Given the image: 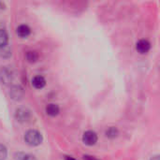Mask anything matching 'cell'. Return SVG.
<instances>
[{
  "mask_svg": "<svg viewBox=\"0 0 160 160\" xmlns=\"http://www.w3.org/2000/svg\"><path fill=\"white\" fill-rule=\"evenodd\" d=\"M42 141V134L36 129H29L24 133V142L30 146H38Z\"/></svg>",
  "mask_w": 160,
  "mask_h": 160,
  "instance_id": "1",
  "label": "cell"
},
{
  "mask_svg": "<svg viewBox=\"0 0 160 160\" xmlns=\"http://www.w3.org/2000/svg\"><path fill=\"white\" fill-rule=\"evenodd\" d=\"M14 80V71L9 67H3L0 69V82L9 85Z\"/></svg>",
  "mask_w": 160,
  "mask_h": 160,
  "instance_id": "2",
  "label": "cell"
},
{
  "mask_svg": "<svg viewBox=\"0 0 160 160\" xmlns=\"http://www.w3.org/2000/svg\"><path fill=\"white\" fill-rule=\"evenodd\" d=\"M15 119L20 123H27L31 119V111L27 108H19L15 112Z\"/></svg>",
  "mask_w": 160,
  "mask_h": 160,
  "instance_id": "3",
  "label": "cell"
},
{
  "mask_svg": "<svg viewBox=\"0 0 160 160\" xmlns=\"http://www.w3.org/2000/svg\"><path fill=\"white\" fill-rule=\"evenodd\" d=\"M98 141V136L94 130H87L82 135V142L87 146H94Z\"/></svg>",
  "mask_w": 160,
  "mask_h": 160,
  "instance_id": "4",
  "label": "cell"
},
{
  "mask_svg": "<svg viewBox=\"0 0 160 160\" xmlns=\"http://www.w3.org/2000/svg\"><path fill=\"white\" fill-rule=\"evenodd\" d=\"M9 96L13 100H21L24 97V90L21 85H12L9 90Z\"/></svg>",
  "mask_w": 160,
  "mask_h": 160,
  "instance_id": "5",
  "label": "cell"
},
{
  "mask_svg": "<svg viewBox=\"0 0 160 160\" xmlns=\"http://www.w3.org/2000/svg\"><path fill=\"white\" fill-rule=\"evenodd\" d=\"M150 49H151V43L149 40H147L145 38L140 39L136 43V50L142 54L147 53L150 51Z\"/></svg>",
  "mask_w": 160,
  "mask_h": 160,
  "instance_id": "6",
  "label": "cell"
},
{
  "mask_svg": "<svg viewBox=\"0 0 160 160\" xmlns=\"http://www.w3.org/2000/svg\"><path fill=\"white\" fill-rule=\"evenodd\" d=\"M32 85L36 88V89H42L45 87L46 85V79L41 76V75H36L33 77L32 79Z\"/></svg>",
  "mask_w": 160,
  "mask_h": 160,
  "instance_id": "7",
  "label": "cell"
},
{
  "mask_svg": "<svg viewBox=\"0 0 160 160\" xmlns=\"http://www.w3.org/2000/svg\"><path fill=\"white\" fill-rule=\"evenodd\" d=\"M46 113L51 117H55L60 112V107L55 103H49L45 108Z\"/></svg>",
  "mask_w": 160,
  "mask_h": 160,
  "instance_id": "8",
  "label": "cell"
},
{
  "mask_svg": "<svg viewBox=\"0 0 160 160\" xmlns=\"http://www.w3.org/2000/svg\"><path fill=\"white\" fill-rule=\"evenodd\" d=\"M16 34L20 38H27L31 34V28L27 24H20L16 28Z\"/></svg>",
  "mask_w": 160,
  "mask_h": 160,
  "instance_id": "9",
  "label": "cell"
},
{
  "mask_svg": "<svg viewBox=\"0 0 160 160\" xmlns=\"http://www.w3.org/2000/svg\"><path fill=\"white\" fill-rule=\"evenodd\" d=\"M8 44V35L6 29L0 28V49L7 47Z\"/></svg>",
  "mask_w": 160,
  "mask_h": 160,
  "instance_id": "10",
  "label": "cell"
},
{
  "mask_svg": "<svg viewBox=\"0 0 160 160\" xmlns=\"http://www.w3.org/2000/svg\"><path fill=\"white\" fill-rule=\"evenodd\" d=\"M118 135H119V130H118V128H115V127H110V128H108L106 129V131H105V136H106L108 139H111V140L117 138Z\"/></svg>",
  "mask_w": 160,
  "mask_h": 160,
  "instance_id": "11",
  "label": "cell"
},
{
  "mask_svg": "<svg viewBox=\"0 0 160 160\" xmlns=\"http://www.w3.org/2000/svg\"><path fill=\"white\" fill-rule=\"evenodd\" d=\"M25 58L29 63H36L38 60L39 55L36 51H27L25 52Z\"/></svg>",
  "mask_w": 160,
  "mask_h": 160,
  "instance_id": "12",
  "label": "cell"
},
{
  "mask_svg": "<svg viewBox=\"0 0 160 160\" xmlns=\"http://www.w3.org/2000/svg\"><path fill=\"white\" fill-rule=\"evenodd\" d=\"M15 159L16 160H37L34 156L29 155V154H24V153H17V154L15 155Z\"/></svg>",
  "mask_w": 160,
  "mask_h": 160,
  "instance_id": "13",
  "label": "cell"
},
{
  "mask_svg": "<svg viewBox=\"0 0 160 160\" xmlns=\"http://www.w3.org/2000/svg\"><path fill=\"white\" fill-rule=\"evenodd\" d=\"M8 158V149L4 144L0 143V160H6Z\"/></svg>",
  "mask_w": 160,
  "mask_h": 160,
  "instance_id": "14",
  "label": "cell"
},
{
  "mask_svg": "<svg viewBox=\"0 0 160 160\" xmlns=\"http://www.w3.org/2000/svg\"><path fill=\"white\" fill-rule=\"evenodd\" d=\"M0 55L2 57H5V58H8V57H10L11 56V51L10 49L7 46L3 49H0Z\"/></svg>",
  "mask_w": 160,
  "mask_h": 160,
  "instance_id": "15",
  "label": "cell"
},
{
  "mask_svg": "<svg viewBox=\"0 0 160 160\" xmlns=\"http://www.w3.org/2000/svg\"><path fill=\"white\" fill-rule=\"evenodd\" d=\"M82 158H83V160H100L99 158H98L94 156H90V155H83Z\"/></svg>",
  "mask_w": 160,
  "mask_h": 160,
  "instance_id": "16",
  "label": "cell"
},
{
  "mask_svg": "<svg viewBox=\"0 0 160 160\" xmlns=\"http://www.w3.org/2000/svg\"><path fill=\"white\" fill-rule=\"evenodd\" d=\"M150 160H159V156L158 155H156V156H153Z\"/></svg>",
  "mask_w": 160,
  "mask_h": 160,
  "instance_id": "17",
  "label": "cell"
},
{
  "mask_svg": "<svg viewBox=\"0 0 160 160\" xmlns=\"http://www.w3.org/2000/svg\"><path fill=\"white\" fill-rule=\"evenodd\" d=\"M5 8V4L3 2H0V11Z\"/></svg>",
  "mask_w": 160,
  "mask_h": 160,
  "instance_id": "18",
  "label": "cell"
},
{
  "mask_svg": "<svg viewBox=\"0 0 160 160\" xmlns=\"http://www.w3.org/2000/svg\"><path fill=\"white\" fill-rule=\"evenodd\" d=\"M65 160H76L72 157H65Z\"/></svg>",
  "mask_w": 160,
  "mask_h": 160,
  "instance_id": "19",
  "label": "cell"
}]
</instances>
